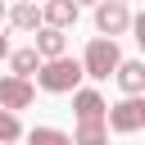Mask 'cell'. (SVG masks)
<instances>
[{
    "label": "cell",
    "instance_id": "obj_7",
    "mask_svg": "<svg viewBox=\"0 0 145 145\" xmlns=\"http://www.w3.org/2000/svg\"><path fill=\"white\" fill-rule=\"evenodd\" d=\"M9 23H14L18 32H41V27H45V9H41L36 0H18V5L9 9Z\"/></svg>",
    "mask_w": 145,
    "mask_h": 145
},
{
    "label": "cell",
    "instance_id": "obj_8",
    "mask_svg": "<svg viewBox=\"0 0 145 145\" xmlns=\"http://www.w3.org/2000/svg\"><path fill=\"white\" fill-rule=\"evenodd\" d=\"M113 77H118L122 95H145V59H122Z\"/></svg>",
    "mask_w": 145,
    "mask_h": 145
},
{
    "label": "cell",
    "instance_id": "obj_3",
    "mask_svg": "<svg viewBox=\"0 0 145 145\" xmlns=\"http://www.w3.org/2000/svg\"><path fill=\"white\" fill-rule=\"evenodd\" d=\"M109 127L122 131V136L140 131L145 127V95H122L118 104H109Z\"/></svg>",
    "mask_w": 145,
    "mask_h": 145
},
{
    "label": "cell",
    "instance_id": "obj_19",
    "mask_svg": "<svg viewBox=\"0 0 145 145\" xmlns=\"http://www.w3.org/2000/svg\"><path fill=\"white\" fill-rule=\"evenodd\" d=\"M0 145H9V140H0Z\"/></svg>",
    "mask_w": 145,
    "mask_h": 145
},
{
    "label": "cell",
    "instance_id": "obj_20",
    "mask_svg": "<svg viewBox=\"0 0 145 145\" xmlns=\"http://www.w3.org/2000/svg\"><path fill=\"white\" fill-rule=\"evenodd\" d=\"M122 5H127V0H122Z\"/></svg>",
    "mask_w": 145,
    "mask_h": 145
},
{
    "label": "cell",
    "instance_id": "obj_10",
    "mask_svg": "<svg viewBox=\"0 0 145 145\" xmlns=\"http://www.w3.org/2000/svg\"><path fill=\"white\" fill-rule=\"evenodd\" d=\"M36 50H41V59H59L63 50H68V36H63V27H41L36 32Z\"/></svg>",
    "mask_w": 145,
    "mask_h": 145
},
{
    "label": "cell",
    "instance_id": "obj_12",
    "mask_svg": "<svg viewBox=\"0 0 145 145\" xmlns=\"http://www.w3.org/2000/svg\"><path fill=\"white\" fill-rule=\"evenodd\" d=\"M72 140L77 145H109V122H77Z\"/></svg>",
    "mask_w": 145,
    "mask_h": 145
},
{
    "label": "cell",
    "instance_id": "obj_4",
    "mask_svg": "<svg viewBox=\"0 0 145 145\" xmlns=\"http://www.w3.org/2000/svg\"><path fill=\"white\" fill-rule=\"evenodd\" d=\"M95 32L100 36H122L131 32V9L122 0H100L95 5Z\"/></svg>",
    "mask_w": 145,
    "mask_h": 145
},
{
    "label": "cell",
    "instance_id": "obj_15",
    "mask_svg": "<svg viewBox=\"0 0 145 145\" xmlns=\"http://www.w3.org/2000/svg\"><path fill=\"white\" fill-rule=\"evenodd\" d=\"M131 32H136V45L145 50V14H140V18H131Z\"/></svg>",
    "mask_w": 145,
    "mask_h": 145
},
{
    "label": "cell",
    "instance_id": "obj_9",
    "mask_svg": "<svg viewBox=\"0 0 145 145\" xmlns=\"http://www.w3.org/2000/svg\"><path fill=\"white\" fill-rule=\"evenodd\" d=\"M41 9H45V23H50V27H72V23H77V14H82V5H77V0H45Z\"/></svg>",
    "mask_w": 145,
    "mask_h": 145
},
{
    "label": "cell",
    "instance_id": "obj_18",
    "mask_svg": "<svg viewBox=\"0 0 145 145\" xmlns=\"http://www.w3.org/2000/svg\"><path fill=\"white\" fill-rule=\"evenodd\" d=\"M77 5H100V0H77Z\"/></svg>",
    "mask_w": 145,
    "mask_h": 145
},
{
    "label": "cell",
    "instance_id": "obj_5",
    "mask_svg": "<svg viewBox=\"0 0 145 145\" xmlns=\"http://www.w3.org/2000/svg\"><path fill=\"white\" fill-rule=\"evenodd\" d=\"M32 100H36V86H32L27 77H18V72L0 77V104H5V109H14V113H18V109H27Z\"/></svg>",
    "mask_w": 145,
    "mask_h": 145
},
{
    "label": "cell",
    "instance_id": "obj_2",
    "mask_svg": "<svg viewBox=\"0 0 145 145\" xmlns=\"http://www.w3.org/2000/svg\"><path fill=\"white\" fill-rule=\"evenodd\" d=\"M82 63H86V77L104 82V77H113V72H118V63H122V50H118V41H113V36H95V41L86 45Z\"/></svg>",
    "mask_w": 145,
    "mask_h": 145
},
{
    "label": "cell",
    "instance_id": "obj_1",
    "mask_svg": "<svg viewBox=\"0 0 145 145\" xmlns=\"http://www.w3.org/2000/svg\"><path fill=\"white\" fill-rule=\"evenodd\" d=\"M82 77H86V63L59 54V59H45L41 72H36V86L50 91V95H68V91H82Z\"/></svg>",
    "mask_w": 145,
    "mask_h": 145
},
{
    "label": "cell",
    "instance_id": "obj_14",
    "mask_svg": "<svg viewBox=\"0 0 145 145\" xmlns=\"http://www.w3.org/2000/svg\"><path fill=\"white\" fill-rule=\"evenodd\" d=\"M18 136H23V122H18V113L0 104V140H9V145H14Z\"/></svg>",
    "mask_w": 145,
    "mask_h": 145
},
{
    "label": "cell",
    "instance_id": "obj_17",
    "mask_svg": "<svg viewBox=\"0 0 145 145\" xmlns=\"http://www.w3.org/2000/svg\"><path fill=\"white\" fill-rule=\"evenodd\" d=\"M5 18H9V9H5V0H0V23H5Z\"/></svg>",
    "mask_w": 145,
    "mask_h": 145
},
{
    "label": "cell",
    "instance_id": "obj_11",
    "mask_svg": "<svg viewBox=\"0 0 145 145\" xmlns=\"http://www.w3.org/2000/svg\"><path fill=\"white\" fill-rule=\"evenodd\" d=\"M41 63H45V59H41V50H36V45H27V50H14V54H9V68H14L18 77L41 72Z\"/></svg>",
    "mask_w": 145,
    "mask_h": 145
},
{
    "label": "cell",
    "instance_id": "obj_13",
    "mask_svg": "<svg viewBox=\"0 0 145 145\" xmlns=\"http://www.w3.org/2000/svg\"><path fill=\"white\" fill-rule=\"evenodd\" d=\"M27 145H77L68 131H59V127H32L27 131Z\"/></svg>",
    "mask_w": 145,
    "mask_h": 145
},
{
    "label": "cell",
    "instance_id": "obj_16",
    "mask_svg": "<svg viewBox=\"0 0 145 145\" xmlns=\"http://www.w3.org/2000/svg\"><path fill=\"white\" fill-rule=\"evenodd\" d=\"M9 54H14V50H9V41L0 36V59H9Z\"/></svg>",
    "mask_w": 145,
    "mask_h": 145
},
{
    "label": "cell",
    "instance_id": "obj_6",
    "mask_svg": "<svg viewBox=\"0 0 145 145\" xmlns=\"http://www.w3.org/2000/svg\"><path fill=\"white\" fill-rule=\"evenodd\" d=\"M72 113L77 122H109V104L100 91H72Z\"/></svg>",
    "mask_w": 145,
    "mask_h": 145
}]
</instances>
